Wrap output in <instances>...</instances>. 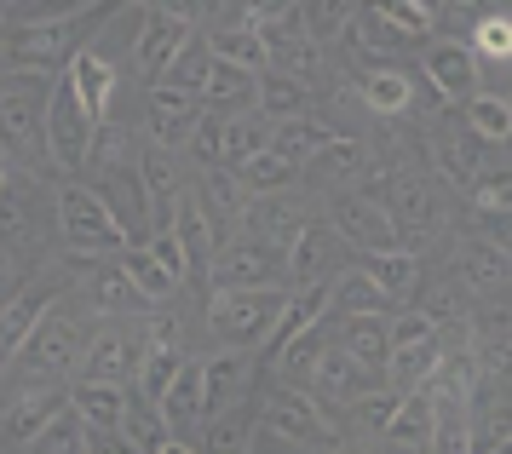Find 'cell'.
<instances>
[{
    "label": "cell",
    "instance_id": "6da1fadb",
    "mask_svg": "<svg viewBox=\"0 0 512 454\" xmlns=\"http://www.w3.org/2000/svg\"><path fill=\"white\" fill-rule=\"evenodd\" d=\"M110 6H70V12H41V18H18V29H6V58L18 75H47L64 58L81 52V29L98 23Z\"/></svg>",
    "mask_w": 512,
    "mask_h": 454
},
{
    "label": "cell",
    "instance_id": "7a4b0ae2",
    "mask_svg": "<svg viewBox=\"0 0 512 454\" xmlns=\"http://www.w3.org/2000/svg\"><path fill=\"white\" fill-rule=\"evenodd\" d=\"M288 288H213L208 299V328L231 351H254V345L271 340L277 317L288 311Z\"/></svg>",
    "mask_w": 512,
    "mask_h": 454
},
{
    "label": "cell",
    "instance_id": "3957f363",
    "mask_svg": "<svg viewBox=\"0 0 512 454\" xmlns=\"http://www.w3.org/2000/svg\"><path fill=\"white\" fill-rule=\"evenodd\" d=\"M259 426H265L271 437H282L288 449H300V454L340 449L334 420L317 409V397H305V391H294V386H271L265 391V403H259Z\"/></svg>",
    "mask_w": 512,
    "mask_h": 454
},
{
    "label": "cell",
    "instance_id": "277c9868",
    "mask_svg": "<svg viewBox=\"0 0 512 454\" xmlns=\"http://www.w3.org/2000/svg\"><path fill=\"white\" fill-rule=\"evenodd\" d=\"M58 230L75 253H127L133 236L116 225L110 202L87 184H58Z\"/></svg>",
    "mask_w": 512,
    "mask_h": 454
},
{
    "label": "cell",
    "instance_id": "5b68a950",
    "mask_svg": "<svg viewBox=\"0 0 512 454\" xmlns=\"http://www.w3.org/2000/svg\"><path fill=\"white\" fill-rule=\"evenodd\" d=\"M93 138H98V121L81 110L70 75H52V92H47V156L58 161V173H87V167H93Z\"/></svg>",
    "mask_w": 512,
    "mask_h": 454
},
{
    "label": "cell",
    "instance_id": "8992f818",
    "mask_svg": "<svg viewBox=\"0 0 512 454\" xmlns=\"http://www.w3.org/2000/svg\"><path fill=\"white\" fill-rule=\"evenodd\" d=\"M196 41V12L185 6H150L144 12V35L133 41V69H139L144 87H162L167 64Z\"/></svg>",
    "mask_w": 512,
    "mask_h": 454
},
{
    "label": "cell",
    "instance_id": "52a82bcc",
    "mask_svg": "<svg viewBox=\"0 0 512 454\" xmlns=\"http://www.w3.org/2000/svg\"><path fill=\"white\" fill-rule=\"evenodd\" d=\"M144 351H150L144 328H116V322H104V328L87 334V357H81V363H87V380L121 386V380H139Z\"/></svg>",
    "mask_w": 512,
    "mask_h": 454
},
{
    "label": "cell",
    "instance_id": "ba28073f",
    "mask_svg": "<svg viewBox=\"0 0 512 454\" xmlns=\"http://www.w3.org/2000/svg\"><path fill=\"white\" fill-rule=\"evenodd\" d=\"M334 265H340V236L328 225H311L288 242V253H282V282H288V294H300V288H323V282H334Z\"/></svg>",
    "mask_w": 512,
    "mask_h": 454
},
{
    "label": "cell",
    "instance_id": "9c48e42d",
    "mask_svg": "<svg viewBox=\"0 0 512 454\" xmlns=\"http://www.w3.org/2000/svg\"><path fill=\"white\" fill-rule=\"evenodd\" d=\"M173 236H179V248H185V259H190V276H208L219 248H225V230L213 225V213H208V202H202L196 184H185L179 202H173Z\"/></svg>",
    "mask_w": 512,
    "mask_h": 454
},
{
    "label": "cell",
    "instance_id": "30bf717a",
    "mask_svg": "<svg viewBox=\"0 0 512 454\" xmlns=\"http://www.w3.org/2000/svg\"><path fill=\"white\" fill-rule=\"evenodd\" d=\"M87 357V334H81V322L70 317H41V328L29 334L24 345V363L41 374V380H64V374H75V363Z\"/></svg>",
    "mask_w": 512,
    "mask_h": 454
},
{
    "label": "cell",
    "instance_id": "8fae6325",
    "mask_svg": "<svg viewBox=\"0 0 512 454\" xmlns=\"http://www.w3.org/2000/svg\"><path fill=\"white\" fill-rule=\"evenodd\" d=\"M213 288H288L282 282V253L265 248V242H225L219 259H213Z\"/></svg>",
    "mask_w": 512,
    "mask_h": 454
},
{
    "label": "cell",
    "instance_id": "7c38bea8",
    "mask_svg": "<svg viewBox=\"0 0 512 454\" xmlns=\"http://www.w3.org/2000/svg\"><path fill=\"white\" fill-rule=\"evenodd\" d=\"M328 230H334L340 242H351V248H363V253H392L397 248L392 213H386V202H374V196H340Z\"/></svg>",
    "mask_w": 512,
    "mask_h": 454
},
{
    "label": "cell",
    "instance_id": "4fadbf2b",
    "mask_svg": "<svg viewBox=\"0 0 512 454\" xmlns=\"http://www.w3.org/2000/svg\"><path fill=\"white\" fill-rule=\"evenodd\" d=\"M64 409H70V391L58 386V380H41V386H29L18 403H6V414H0V432H6V443L29 449V443L47 432Z\"/></svg>",
    "mask_w": 512,
    "mask_h": 454
},
{
    "label": "cell",
    "instance_id": "5bb4252c",
    "mask_svg": "<svg viewBox=\"0 0 512 454\" xmlns=\"http://www.w3.org/2000/svg\"><path fill=\"white\" fill-rule=\"evenodd\" d=\"M144 104H150V138H156V150L190 144L196 127H202V115H208L202 98H185V92H173V87H144Z\"/></svg>",
    "mask_w": 512,
    "mask_h": 454
},
{
    "label": "cell",
    "instance_id": "9a60e30c",
    "mask_svg": "<svg viewBox=\"0 0 512 454\" xmlns=\"http://www.w3.org/2000/svg\"><path fill=\"white\" fill-rule=\"evenodd\" d=\"M52 299H58V288L52 282H29L24 294L12 299L6 311H0V374L24 357V345H29V334L41 328V317L52 311Z\"/></svg>",
    "mask_w": 512,
    "mask_h": 454
},
{
    "label": "cell",
    "instance_id": "2e32d148",
    "mask_svg": "<svg viewBox=\"0 0 512 454\" xmlns=\"http://www.w3.org/2000/svg\"><path fill=\"white\" fill-rule=\"evenodd\" d=\"M426 81L438 87L443 104H466V98H478V58L466 52V41H432L426 46Z\"/></svg>",
    "mask_w": 512,
    "mask_h": 454
},
{
    "label": "cell",
    "instance_id": "e0dca14e",
    "mask_svg": "<svg viewBox=\"0 0 512 454\" xmlns=\"http://www.w3.org/2000/svg\"><path fill=\"white\" fill-rule=\"evenodd\" d=\"M0 144L6 150H47V98L41 92H0Z\"/></svg>",
    "mask_w": 512,
    "mask_h": 454
},
{
    "label": "cell",
    "instance_id": "ac0fdd59",
    "mask_svg": "<svg viewBox=\"0 0 512 454\" xmlns=\"http://www.w3.org/2000/svg\"><path fill=\"white\" fill-rule=\"evenodd\" d=\"M64 75H70V87H75V98H81V110H87L98 127H104L110 98H116V64H110L98 46H81L70 64H64Z\"/></svg>",
    "mask_w": 512,
    "mask_h": 454
},
{
    "label": "cell",
    "instance_id": "d6986e66",
    "mask_svg": "<svg viewBox=\"0 0 512 454\" xmlns=\"http://www.w3.org/2000/svg\"><path fill=\"white\" fill-rule=\"evenodd\" d=\"M242 219L254 225V242H265V248H277V253H288V242L311 225L305 202H294V196H259V202H248Z\"/></svg>",
    "mask_w": 512,
    "mask_h": 454
},
{
    "label": "cell",
    "instance_id": "ffe728a7",
    "mask_svg": "<svg viewBox=\"0 0 512 454\" xmlns=\"http://www.w3.org/2000/svg\"><path fill=\"white\" fill-rule=\"evenodd\" d=\"M242 391H248V357H242V351L208 357V363H202V426L219 420V414H231Z\"/></svg>",
    "mask_w": 512,
    "mask_h": 454
},
{
    "label": "cell",
    "instance_id": "44dd1931",
    "mask_svg": "<svg viewBox=\"0 0 512 454\" xmlns=\"http://www.w3.org/2000/svg\"><path fill=\"white\" fill-rule=\"evenodd\" d=\"M455 265H461V282L478 288V294H507L512 288V253H501L484 236H466L455 248Z\"/></svg>",
    "mask_w": 512,
    "mask_h": 454
},
{
    "label": "cell",
    "instance_id": "7402d4cb",
    "mask_svg": "<svg viewBox=\"0 0 512 454\" xmlns=\"http://www.w3.org/2000/svg\"><path fill=\"white\" fill-rule=\"evenodd\" d=\"M346 41L374 52V58H403V52H415V35H403L392 18H386V6H351V23H346Z\"/></svg>",
    "mask_w": 512,
    "mask_h": 454
},
{
    "label": "cell",
    "instance_id": "603a6c76",
    "mask_svg": "<svg viewBox=\"0 0 512 454\" xmlns=\"http://www.w3.org/2000/svg\"><path fill=\"white\" fill-rule=\"evenodd\" d=\"M328 317V282L323 288H300V294L288 299V311L277 317V328H271V340H265V351L271 357H282L294 340H305V334H317Z\"/></svg>",
    "mask_w": 512,
    "mask_h": 454
},
{
    "label": "cell",
    "instance_id": "cb8c5ba5",
    "mask_svg": "<svg viewBox=\"0 0 512 454\" xmlns=\"http://www.w3.org/2000/svg\"><path fill=\"white\" fill-rule=\"evenodd\" d=\"M317 391H323L328 403H363V397L380 391V374L363 363H351L346 351H334V357L317 363Z\"/></svg>",
    "mask_w": 512,
    "mask_h": 454
},
{
    "label": "cell",
    "instance_id": "d4e9b609",
    "mask_svg": "<svg viewBox=\"0 0 512 454\" xmlns=\"http://www.w3.org/2000/svg\"><path fill=\"white\" fill-rule=\"evenodd\" d=\"M328 311H334V317H392L397 305L380 294L363 271H340L328 282Z\"/></svg>",
    "mask_w": 512,
    "mask_h": 454
},
{
    "label": "cell",
    "instance_id": "484cf974",
    "mask_svg": "<svg viewBox=\"0 0 512 454\" xmlns=\"http://www.w3.org/2000/svg\"><path fill=\"white\" fill-rule=\"evenodd\" d=\"M70 409L93 426V432H121V414H127V391L104 386V380H75L70 386Z\"/></svg>",
    "mask_w": 512,
    "mask_h": 454
},
{
    "label": "cell",
    "instance_id": "4316f807",
    "mask_svg": "<svg viewBox=\"0 0 512 454\" xmlns=\"http://www.w3.org/2000/svg\"><path fill=\"white\" fill-rule=\"evenodd\" d=\"M87 299H93L98 311H110V317H150L156 305L127 282L121 265H98V276H87Z\"/></svg>",
    "mask_w": 512,
    "mask_h": 454
},
{
    "label": "cell",
    "instance_id": "83f0119b",
    "mask_svg": "<svg viewBox=\"0 0 512 454\" xmlns=\"http://www.w3.org/2000/svg\"><path fill=\"white\" fill-rule=\"evenodd\" d=\"M167 420V432L173 437H185L190 426H202V363H185L179 368V380L167 386V397L156 403Z\"/></svg>",
    "mask_w": 512,
    "mask_h": 454
},
{
    "label": "cell",
    "instance_id": "f1b7e54d",
    "mask_svg": "<svg viewBox=\"0 0 512 454\" xmlns=\"http://www.w3.org/2000/svg\"><path fill=\"white\" fill-rule=\"evenodd\" d=\"M340 351H346L351 363L363 368H386L392 357V340H386V317H340Z\"/></svg>",
    "mask_w": 512,
    "mask_h": 454
},
{
    "label": "cell",
    "instance_id": "f546056e",
    "mask_svg": "<svg viewBox=\"0 0 512 454\" xmlns=\"http://www.w3.org/2000/svg\"><path fill=\"white\" fill-rule=\"evenodd\" d=\"M357 271L369 276L374 288H380V294H386V299L397 305V299H403V294H409V288L420 282V259H415L409 248H392V253H363V265H357Z\"/></svg>",
    "mask_w": 512,
    "mask_h": 454
},
{
    "label": "cell",
    "instance_id": "4dcf8cb0",
    "mask_svg": "<svg viewBox=\"0 0 512 454\" xmlns=\"http://www.w3.org/2000/svg\"><path fill=\"white\" fill-rule=\"evenodd\" d=\"M386 443H403V449H432V386L397 397V414L386 426Z\"/></svg>",
    "mask_w": 512,
    "mask_h": 454
},
{
    "label": "cell",
    "instance_id": "1f68e13d",
    "mask_svg": "<svg viewBox=\"0 0 512 454\" xmlns=\"http://www.w3.org/2000/svg\"><path fill=\"white\" fill-rule=\"evenodd\" d=\"M271 138H277V121H265V115H231V133H225V173L236 167H248L254 156L271 150Z\"/></svg>",
    "mask_w": 512,
    "mask_h": 454
},
{
    "label": "cell",
    "instance_id": "d6a6232c",
    "mask_svg": "<svg viewBox=\"0 0 512 454\" xmlns=\"http://www.w3.org/2000/svg\"><path fill=\"white\" fill-rule=\"evenodd\" d=\"M328 144H334V133L317 127V121H282L277 138H271V156H282L294 173H300V167H311V161L323 156Z\"/></svg>",
    "mask_w": 512,
    "mask_h": 454
},
{
    "label": "cell",
    "instance_id": "836d02e7",
    "mask_svg": "<svg viewBox=\"0 0 512 454\" xmlns=\"http://www.w3.org/2000/svg\"><path fill=\"white\" fill-rule=\"evenodd\" d=\"M363 104L374 115H403L415 104V75L409 69H369L363 75Z\"/></svg>",
    "mask_w": 512,
    "mask_h": 454
},
{
    "label": "cell",
    "instance_id": "e575fe53",
    "mask_svg": "<svg viewBox=\"0 0 512 454\" xmlns=\"http://www.w3.org/2000/svg\"><path fill=\"white\" fill-rule=\"evenodd\" d=\"M305 104H311L305 87L282 81V75H271V69L254 81V110L265 115V121H277V127H282V121H305Z\"/></svg>",
    "mask_w": 512,
    "mask_h": 454
},
{
    "label": "cell",
    "instance_id": "d590c367",
    "mask_svg": "<svg viewBox=\"0 0 512 454\" xmlns=\"http://www.w3.org/2000/svg\"><path fill=\"white\" fill-rule=\"evenodd\" d=\"M248 29L259 35V46H288V41H311L305 35V6H248Z\"/></svg>",
    "mask_w": 512,
    "mask_h": 454
},
{
    "label": "cell",
    "instance_id": "8d00e7d4",
    "mask_svg": "<svg viewBox=\"0 0 512 454\" xmlns=\"http://www.w3.org/2000/svg\"><path fill=\"white\" fill-rule=\"evenodd\" d=\"M466 133L478 138V144H507L512 138V104L507 98H495V92L466 98Z\"/></svg>",
    "mask_w": 512,
    "mask_h": 454
},
{
    "label": "cell",
    "instance_id": "74e56055",
    "mask_svg": "<svg viewBox=\"0 0 512 454\" xmlns=\"http://www.w3.org/2000/svg\"><path fill=\"white\" fill-rule=\"evenodd\" d=\"M121 437H127V449L133 454H156L162 443H173V432H167V420L156 403H127V414H121Z\"/></svg>",
    "mask_w": 512,
    "mask_h": 454
},
{
    "label": "cell",
    "instance_id": "f35d334b",
    "mask_svg": "<svg viewBox=\"0 0 512 454\" xmlns=\"http://www.w3.org/2000/svg\"><path fill=\"white\" fill-rule=\"evenodd\" d=\"M208 69H213V52H208V41L196 35V41L167 64V75H162V87H173V92H185V98H202V87H208Z\"/></svg>",
    "mask_w": 512,
    "mask_h": 454
},
{
    "label": "cell",
    "instance_id": "ab89813d",
    "mask_svg": "<svg viewBox=\"0 0 512 454\" xmlns=\"http://www.w3.org/2000/svg\"><path fill=\"white\" fill-rule=\"evenodd\" d=\"M179 368H185V351H179V345H150V351H144V368H139V397L144 403H162L167 386L179 380Z\"/></svg>",
    "mask_w": 512,
    "mask_h": 454
},
{
    "label": "cell",
    "instance_id": "60d3db41",
    "mask_svg": "<svg viewBox=\"0 0 512 454\" xmlns=\"http://www.w3.org/2000/svg\"><path fill=\"white\" fill-rule=\"evenodd\" d=\"M254 81H259V75H248V69L225 64V58H213V69H208V87H202V104H213V110H231V104H248V98H254Z\"/></svg>",
    "mask_w": 512,
    "mask_h": 454
},
{
    "label": "cell",
    "instance_id": "b9f144b4",
    "mask_svg": "<svg viewBox=\"0 0 512 454\" xmlns=\"http://www.w3.org/2000/svg\"><path fill=\"white\" fill-rule=\"evenodd\" d=\"M231 179L242 184V196H254V202H259V196H282V190H288V179H294V167L265 150V156H254L248 167H236Z\"/></svg>",
    "mask_w": 512,
    "mask_h": 454
},
{
    "label": "cell",
    "instance_id": "7bdbcfd3",
    "mask_svg": "<svg viewBox=\"0 0 512 454\" xmlns=\"http://www.w3.org/2000/svg\"><path fill=\"white\" fill-rule=\"evenodd\" d=\"M116 265L127 271V282H133V288H139V294L150 299V305H162V299L173 294V288H179V282H173V276H167L162 265H156V259H150V248H127V253H116Z\"/></svg>",
    "mask_w": 512,
    "mask_h": 454
},
{
    "label": "cell",
    "instance_id": "ee69618b",
    "mask_svg": "<svg viewBox=\"0 0 512 454\" xmlns=\"http://www.w3.org/2000/svg\"><path fill=\"white\" fill-rule=\"evenodd\" d=\"M271 75L294 81V87L317 81V75H323V46H317V41H288V46H271Z\"/></svg>",
    "mask_w": 512,
    "mask_h": 454
},
{
    "label": "cell",
    "instance_id": "f6af8a7d",
    "mask_svg": "<svg viewBox=\"0 0 512 454\" xmlns=\"http://www.w3.org/2000/svg\"><path fill=\"white\" fill-rule=\"evenodd\" d=\"M196 190H202V202H208V213H213V225H219V230L248 213V196H242V184H236L231 173H202Z\"/></svg>",
    "mask_w": 512,
    "mask_h": 454
},
{
    "label": "cell",
    "instance_id": "bcb514c9",
    "mask_svg": "<svg viewBox=\"0 0 512 454\" xmlns=\"http://www.w3.org/2000/svg\"><path fill=\"white\" fill-rule=\"evenodd\" d=\"M438 167L455 184H466V190H472V184H478V173H484V161H478V138L466 133V127H461V133H449V138H438Z\"/></svg>",
    "mask_w": 512,
    "mask_h": 454
},
{
    "label": "cell",
    "instance_id": "7dc6e473",
    "mask_svg": "<svg viewBox=\"0 0 512 454\" xmlns=\"http://www.w3.org/2000/svg\"><path fill=\"white\" fill-rule=\"evenodd\" d=\"M466 52L472 58H512V18L507 12H478L472 18V35H466Z\"/></svg>",
    "mask_w": 512,
    "mask_h": 454
},
{
    "label": "cell",
    "instance_id": "c3c4849f",
    "mask_svg": "<svg viewBox=\"0 0 512 454\" xmlns=\"http://www.w3.org/2000/svg\"><path fill=\"white\" fill-rule=\"evenodd\" d=\"M248 432H254V414H219V420H208L202 426V443H196V454H248Z\"/></svg>",
    "mask_w": 512,
    "mask_h": 454
},
{
    "label": "cell",
    "instance_id": "681fc988",
    "mask_svg": "<svg viewBox=\"0 0 512 454\" xmlns=\"http://www.w3.org/2000/svg\"><path fill=\"white\" fill-rule=\"evenodd\" d=\"M29 449H35V454H87V420H81L75 409H64L47 432L29 443Z\"/></svg>",
    "mask_w": 512,
    "mask_h": 454
},
{
    "label": "cell",
    "instance_id": "f907efd6",
    "mask_svg": "<svg viewBox=\"0 0 512 454\" xmlns=\"http://www.w3.org/2000/svg\"><path fill=\"white\" fill-rule=\"evenodd\" d=\"M225 133H231V115L208 110L202 127H196V138H190V150H196V161H202L208 173H225Z\"/></svg>",
    "mask_w": 512,
    "mask_h": 454
},
{
    "label": "cell",
    "instance_id": "816d5d0a",
    "mask_svg": "<svg viewBox=\"0 0 512 454\" xmlns=\"http://www.w3.org/2000/svg\"><path fill=\"white\" fill-rule=\"evenodd\" d=\"M363 161H369V150H363V144H357V138H334V144H328L323 156L311 161V173H323V179H357V173H363Z\"/></svg>",
    "mask_w": 512,
    "mask_h": 454
},
{
    "label": "cell",
    "instance_id": "f5cc1de1",
    "mask_svg": "<svg viewBox=\"0 0 512 454\" xmlns=\"http://www.w3.org/2000/svg\"><path fill=\"white\" fill-rule=\"evenodd\" d=\"M386 340H392V351H420V345L438 340V322L426 311H392L386 317Z\"/></svg>",
    "mask_w": 512,
    "mask_h": 454
},
{
    "label": "cell",
    "instance_id": "db71d44e",
    "mask_svg": "<svg viewBox=\"0 0 512 454\" xmlns=\"http://www.w3.org/2000/svg\"><path fill=\"white\" fill-rule=\"evenodd\" d=\"M472 202L484 207V213H512V167H501V173H478V184H472Z\"/></svg>",
    "mask_w": 512,
    "mask_h": 454
},
{
    "label": "cell",
    "instance_id": "11a10c76",
    "mask_svg": "<svg viewBox=\"0 0 512 454\" xmlns=\"http://www.w3.org/2000/svg\"><path fill=\"white\" fill-rule=\"evenodd\" d=\"M144 248H150V259H156V265H162V271L173 276V282H190V259H185V248H179V236H173V225H167V230H156V236H150Z\"/></svg>",
    "mask_w": 512,
    "mask_h": 454
},
{
    "label": "cell",
    "instance_id": "9f6ffc18",
    "mask_svg": "<svg viewBox=\"0 0 512 454\" xmlns=\"http://www.w3.org/2000/svg\"><path fill=\"white\" fill-rule=\"evenodd\" d=\"M386 18H392L403 35L426 41V35H432V23H438V6H426V0H397V6H386Z\"/></svg>",
    "mask_w": 512,
    "mask_h": 454
},
{
    "label": "cell",
    "instance_id": "6f0895ef",
    "mask_svg": "<svg viewBox=\"0 0 512 454\" xmlns=\"http://www.w3.org/2000/svg\"><path fill=\"white\" fill-rule=\"evenodd\" d=\"M351 409H357V420H363V432L386 437V426H392V414H397V391H392V386H380L374 397H363V403H351Z\"/></svg>",
    "mask_w": 512,
    "mask_h": 454
},
{
    "label": "cell",
    "instance_id": "680465c9",
    "mask_svg": "<svg viewBox=\"0 0 512 454\" xmlns=\"http://www.w3.org/2000/svg\"><path fill=\"white\" fill-rule=\"evenodd\" d=\"M24 288H29V265L24 259H12V253H0V311L24 294Z\"/></svg>",
    "mask_w": 512,
    "mask_h": 454
},
{
    "label": "cell",
    "instance_id": "91938a15",
    "mask_svg": "<svg viewBox=\"0 0 512 454\" xmlns=\"http://www.w3.org/2000/svg\"><path fill=\"white\" fill-rule=\"evenodd\" d=\"M478 357H484L489 380H495V386H507V391H512V340H501V345H484Z\"/></svg>",
    "mask_w": 512,
    "mask_h": 454
},
{
    "label": "cell",
    "instance_id": "94428289",
    "mask_svg": "<svg viewBox=\"0 0 512 454\" xmlns=\"http://www.w3.org/2000/svg\"><path fill=\"white\" fill-rule=\"evenodd\" d=\"M87 454H133V449H127L121 432H93V426H87Z\"/></svg>",
    "mask_w": 512,
    "mask_h": 454
},
{
    "label": "cell",
    "instance_id": "6125c7cd",
    "mask_svg": "<svg viewBox=\"0 0 512 454\" xmlns=\"http://www.w3.org/2000/svg\"><path fill=\"white\" fill-rule=\"evenodd\" d=\"M484 219H489V236H484V242H495L501 253H512V213H484Z\"/></svg>",
    "mask_w": 512,
    "mask_h": 454
},
{
    "label": "cell",
    "instance_id": "be15d7a7",
    "mask_svg": "<svg viewBox=\"0 0 512 454\" xmlns=\"http://www.w3.org/2000/svg\"><path fill=\"white\" fill-rule=\"evenodd\" d=\"M156 454H196V449H190L185 437H173V443H162V449H156Z\"/></svg>",
    "mask_w": 512,
    "mask_h": 454
},
{
    "label": "cell",
    "instance_id": "e7e4bbea",
    "mask_svg": "<svg viewBox=\"0 0 512 454\" xmlns=\"http://www.w3.org/2000/svg\"><path fill=\"white\" fill-rule=\"evenodd\" d=\"M0 190H6V161H0Z\"/></svg>",
    "mask_w": 512,
    "mask_h": 454
},
{
    "label": "cell",
    "instance_id": "03108f58",
    "mask_svg": "<svg viewBox=\"0 0 512 454\" xmlns=\"http://www.w3.org/2000/svg\"><path fill=\"white\" fill-rule=\"evenodd\" d=\"M507 104H512V98H507Z\"/></svg>",
    "mask_w": 512,
    "mask_h": 454
}]
</instances>
